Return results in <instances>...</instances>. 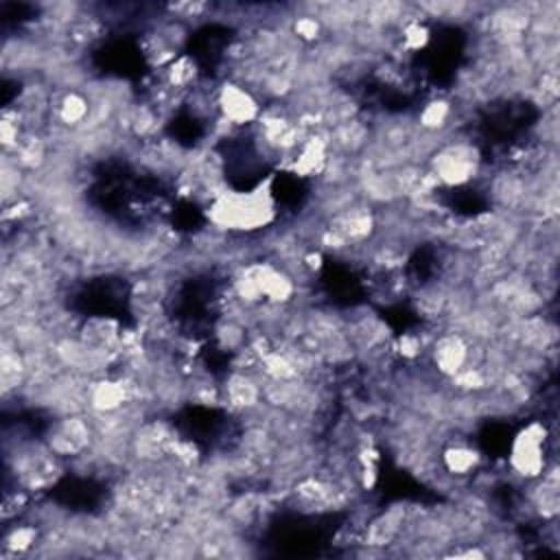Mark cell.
<instances>
[{
  "label": "cell",
  "mask_w": 560,
  "mask_h": 560,
  "mask_svg": "<svg viewBox=\"0 0 560 560\" xmlns=\"http://www.w3.org/2000/svg\"><path fill=\"white\" fill-rule=\"evenodd\" d=\"M208 219L221 232L252 236L273 223L276 197L269 184L254 190H223L208 203Z\"/></svg>",
  "instance_id": "obj_1"
},
{
  "label": "cell",
  "mask_w": 560,
  "mask_h": 560,
  "mask_svg": "<svg viewBox=\"0 0 560 560\" xmlns=\"http://www.w3.org/2000/svg\"><path fill=\"white\" fill-rule=\"evenodd\" d=\"M547 429L540 422H529L514 440L510 446V470L516 475L521 481L536 479L547 462Z\"/></svg>",
  "instance_id": "obj_2"
}]
</instances>
